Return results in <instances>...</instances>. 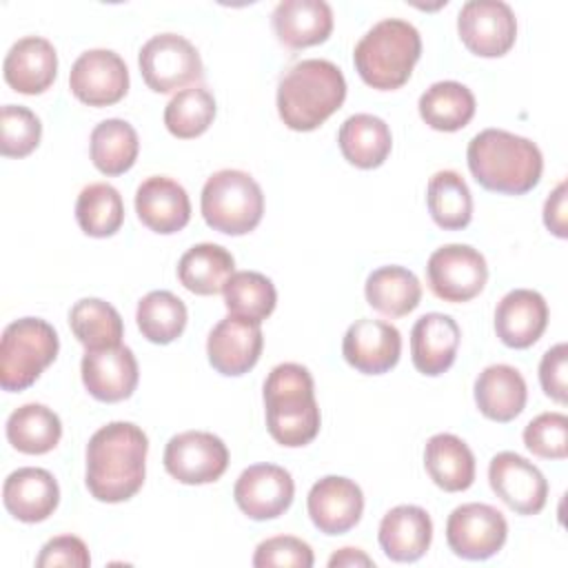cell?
Listing matches in <instances>:
<instances>
[{"instance_id":"obj_39","label":"cell","mask_w":568,"mask_h":568,"mask_svg":"<svg viewBox=\"0 0 568 568\" xmlns=\"http://www.w3.org/2000/svg\"><path fill=\"white\" fill-rule=\"evenodd\" d=\"M186 306L171 291H151L138 302L140 333L153 344H171L186 326Z\"/></svg>"},{"instance_id":"obj_31","label":"cell","mask_w":568,"mask_h":568,"mask_svg":"<svg viewBox=\"0 0 568 568\" xmlns=\"http://www.w3.org/2000/svg\"><path fill=\"white\" fill-rule=\"evenodd\" d=\"M235 260L233 255L211 242L191 246L178 262L180 284L195 295H215L222 293L229 277L233 275Z\"/></svg>"},{"instance_id":"obj_44","label":"cell","mask_w":568,"mask_h":568,"mask_svg":"<svg viewBox=\"0 0 568 568\" xmlns=\"http://www.w3.org/2000/svg\"><path fill=\"white\" fill-rule=\"evenodd\" d=\"M89 564H91L89 548L75 535H60L49 539L36 559L38 568H55V566L87 568Z\"/></svg>"},{"instance_id":"obj_38","label":"cell","mask_w":568,"mask_h":568,"mask_svg":"<svg viewBox=\"0 0 568 568\" xmlns=\"http://www.w3.org/2000/svg\"><path fill=\"white\" fill-rule=\"evenodd\" d=\"M224 306L229 315L262 324L277 304L273 282L257 271H237L224 286Z\"/></svg>"},{"instance_id":"obj_13","label":"cell","mask_w":568,"mask_h":568,"mask_svg":"<svg viewBox=\"0 0 568 568\" xmlns=\"http://www.w3.org/2000/svg\"><path fill=\"white\" fill-rule=\"evenodd\" d=\"M71 93L89 106H111L129 91V69L111 49H89L71 67Z\"/></svg>"},{"instance_id":"obj_2","label":"cell","mask_w":568,"mask_h":568,"mask_svg":"<svg viewBox=\"0 0 568 568\" xmlns=\"http://www.w3.org/2000/svg\"><path fill=\"white\" fill-rule=\"evenodd\" d=\"M473 178L486 191L524 195L539 184L544 158L539 146L504 129L479 131L466 149Z\"/></svg>"},{"instance_id":"obj_14","label":"cell","mask_w":568,"mask_h":568,"mask_svg":"<svg viewBox=\"0 0 568 568\" xmlns=\"http://www.w3.org/2000/svg\"><path fill=\"white\" fill-rule=\"evenodd\" d=\"M493 493L519 515H537L548 499V481L541 470L526 457L504 450L488 464Z\"/></svg>"},{"instance_id":"obj_30","label":"cell","mask_w":568,"mask_h":568,"mask_svg":"<svg viewBox=\"0 0 568 568\" xmlns=\"http://www.w3.org/2000/svg\"><path fill=\"white\" fill-rule=\"evenodd\" d=\"M366 302L386 317H404L419 306L422 284L417 275L404 266H379L364 284Z\"/></svg>"},{"instance_id":"obj_18","label":"cell","mask_w":568,"mask_h":568,"mask_svg":"<svg viewBox=\"0 0 568 568\" xmlns=\"http://www.w3.org/2000/svg\"><path fill=\"white\" fill-rule=\"evenodd\" d=\"M264 337L255 322L229 315L220 320L206 339V355L211 366L226 375L237 377L248 373L262 355Z\"/></svg>"},{"instance_id":"obj_46","label":"cell","mask_w":568,"mask_h":568,"mask_svg":"<svg viewBox=\"0 0 568 568\" xmlns=\"http://www.w3.org/2000/svg\"><path fill=\"white\" fill-rule=\"evenodd\" d=\"M544 224L557 237L568 235L566 233V182H559L557 189L548 195L544 204Z\"/></svg>"},{"instance_id":"obj_23","label":"cell","mask_w":568,"mask_h":568,"mask_svg":"<svg viewBox=\"0 0 568 568\" xmlns=\"http://www.w3.org/2000/svg\"><path fill=\"white\" fill-rule=\"evenodd\" d=\"M4 82L24 95L47 91L58 73V53L47 38L27 36L11 44L4 55Z\"/></svg>"},{"instance_id":"obj_8","label":"cell","mask_w":568,"mask_h":568,"mask_svg":"<svg viewBox=\"0 0 568 568\" xmlns=\"http://www.w3.org/2000/svg\"><path fill=\"white\" fill-rule=\"evenodd\" d=\"M144 84L155 93H171L204 75L197 49L178 33H158L146 40L138 55Z\"/></svg>"},{"instance_id":"obj_22","label":"cell","mask_w":568,"mask_h":568,"mask_svg":"<svg viewBox=\"0 0 568 568\" xmlns=\"http://www.w3.org/2000/svg\"><path fill=\"white\" fill-rule=\"evenodd\" d=\"M548 326V304L541 293L515 288L495 308V333L510 348L532 346Z\"/></svg>"},{"instance_id":"obj_16","label":"cell","mask_w":568,"mask_h":568,"mask_svg":"<svg viewBox=\"0 0 568 568\" xmlns=\"http://www.w3.org/2000/svg\"><path fill=\"white\" fill-rule=\"evenodd\" d=\"M342 355L355 371L364 375H382L399 362L402 335L384 320L362 317L344 333Z\"/></svg>"},{"instance_id":"obj_6","label":"cell","mask_w":568,"mask_h":568,"mask_svg":"<svg viewBox=\"0 0 568 568\" xmlns=\"http://www.w3.org/2000/svg\"><path fill=\"white\" fill-rule=\"evenodd\" d=\"M200 209L213 231L246 235L262 220L264 193L246 171L222 169L204 182Z\"/></svg>"},{"instance_id":"obj_21","label":"cell","mask_w":568,"mask_h":568,"mask_svg":"<svg viewBox=\"0 0 568 568\" xmlns=\"http://www.w3.org/2000/svg\"><path fill=\"white\" fill-rule=\"evenodd\" d=\"M2 501L7 513L18 521L38 524L49 519L58 508L60 488L49 470L24 466L4 479Z\"/></svg>"},{"instance_id":"obj_3","label":"cell","mask_w":568,"mask_h":568,"mask_svg":"<svg viewBox=\"0 0 568 568\" xmlns=\"http://www.w3.org/2000/svg\"><path fill=\"white\" fill-rule=\"evenodd\" d=\"M344 100V73L337 64L320 58L295 62L277 87V113L291 131H313L322 126Z\"/></svg>"},{"instance_id":"obj_4","label":"cell","mask_w":568,"mask_h":568,"mask_svg":"<svg viewBox=\"0 0 568 568\" xmlns=\"http://www.w3.org/2000/svg\"><path fill=\"white\" fill-rule=\"evenodd\" d=\"M264 408L271 437L286 448L306 446L320 433L313 377L302 364L284 362L268 373L264 382Z\"/></svg>"},{"instance_id":"obj_20","label":"cell","mask_w":568,"mask_h":568,"mask_svg":"<svg viewBox=\"0 0 568 568\" xmlns=\"http://www.w3.org/2000/svg\"><path fill=\"white\" fill-rule=\"evenodd\" d=\"M135 213L153 233L171 235L189 224L191 202L182 184L166 175H151L135 191Z\"/></svg>"},{"instance_id":"obj_29","label":"cell","mask_w":568,"mask_h":568,"mask_svg":"<svg viewBox=\"0 0 568 568\" xmlns=\"http://www.w3.org/2000/svg\"><path fill=\"white\" fill-rule=\"evenodd\" d=\"M337 144L344 160L353 166L377 169L390 153L393 135L382 118L371 113H355L342 122Z\"/></svg>"},{"instance_id":"obj_24","label":"cell","mask_w":568,"mask_h":568,"mask_svg":"<svg viewBox=\"0 0 568 568\" xmlns=\"http://www.w3.org/2000/svg\"><path fill=\"white\" fill-rule=\"evenodd\" d=\"M459 326L450 315L426 313L410 331V359L413 366L428 377L446 373L459 348Z\"/></svg>"},{"instance_id":"obj_17","label":"cell","mask_w":568,"mask_h":568,"mask_svg":"<svg viewBox=\"0 0 568 568\" xmlns=\"http://www.w3.org/2000/svg\"><path fill=\"white\" fill-rule=\"evenodd\" d=\"M306 508L320 532L342 535L355 528L362 519L364 495L353 479L326 475L308 490Z\"/></svg>"},{"instance_id":"obj_47","label":"cell","mask_w":568,"mask_h":568,"mask_svg":"<svg viewBox=\"0 0 568 568\" xmlns=\"http://www.w3.org/2000/svg\"><path fill=\"white\" fill-rule=\"evenodd\" d=\"M328 566L331 568H335V566H373V559L359 548H339L328 559Z\"/></svg>"},{"instance_id":"obj_35","label":"cell","mask_w":568,"mask_h":568,"mask_svg":"<svg viewBox=\"0 0 568 568\" xmlns=\"http://www.w3.org/2000/svg\"><path fill=\"white\" fill-rule=\"evenodd\" d=\"M426 206L433 222L446 231H462L473 217L470 189L457 171H437L426 186Z\"/></svg>"},{"instance_id":"obj_33","label":"cell","mask_w":568,"mask_h":568,"mask_svg":"<svg viewBox=\"0 0 568 568\" xmlns=\"http://www.w3.org/2000/svg\"><path fill=\"white\" fill-rule=\"evenodd\" d=\"M140 151V140L135 129L120 118L102 120L91 131L89 153L93 166L104 175H122L126 173Z\"/></svg>"},{"instance_id":"obj_25","label":"cell","mask_w":568,"mask_h":568,"mask_svg":"<svg viewBox=\"0 0 568 568\" xmlns=\"http://www.w3.org/2000/svg\"><path fill=\"white\" fill-rule=\"evenodd\" d=\"M377 539L388 559L417 561L433 541L430 515L413 504L395 506L382 517Z\"/></svg>"},{"instance_id":"obj_28","label":"cell","mask_w":568,"mask_h":568,"mask_svg":"<svg viewBox=\"0 0 568 568\" xmlns=\"http://www.w3.org/2000/svg\"><path fill=\"white\" fill-rule=\"evenodd\" d=\"M424 468L446 493L466 490L475 481V455L464 439L450 433H437L426 442Z\"/></svg>"},{"instance_id":"obj_27","label":"cell","mask_w":568,"mask_h":568,"mask_svg":"<svg viewBox=\"0 0 568 568\" xmlns=\"http://www.w3.org/2000/svg\"><path fill=\"white\" fill-rule=\"evenodd\" d=\"M526 382L515 366L490 364L475 379V404L493 422H513L526 406Z\"/></svg>"},{"instance_id":"obj_34","label":"cell","mask_w":568,"mask_h":568,"mask_svg":"<svg viewBox=\"0 0 568 568\" xmlns=\"http://www.w3.org/2000/svg\"><path fill=\"white\" fill-rule=\"evenodd\" d=\"M60 437V417L44 404H24L7 419V439L24 455H44L58 446Z\"/></svg>"},{"instance_id":"obj_41","label":"cell","mask_w":568,"mask_h":568,"mask_svg":"<svg viewBox=\"0 0 568 568\" xmlns=\"http://www.w3.org/2000/svg\"><path fill=\"white\" fill-rule=\"evenodd\" d=\"M42 124L27 106L4 104L0 111V153L4 158H24L40 144Z\"/></svg>"},{"instance_id":"obj_9","label":"cell","mask_w":568,"mask_h":568,"mask_svg":"<svg viewBox=\"0 0 568 568\" xmlns=\"http://www.w3.org/2000/svg\"><path fill=\"white\" fill-rule=\"evenodd\" d=\"M426 282L435 297L459 304L477 297L488 282L484 255L468 244H446L430 253Z\"/></svg>"},{"instance_id":"obj_45","label":"cell","mask_w":568,"mask_h":568,"mask_svg":"<svg viewBox=\"0 0 568 568\" xmlns=\"http://www.w3.org/2000/svg\"><path fill=\"white\" fill-rule=\"evenodd\" d=\"M566 371H568V346L561 342L548 348L539 362V384L544 393L557 404H566L568 399Z\"/></svg>"},{"instance_id":"obj_40","label":"cell","mask_w":568,"mask_h":568,"mask_svg":"<svg viewBox=\"0 0 568 568\" xmlns=\"http://www.w3.org/2000/svg\"><path fill=\"white\" fill-rule=\"evenodd\" d=\"M215 118V98L202 87L178 91L164 109V126L180 140L202 135Z\"/></svg>"},{"instance_id":"obj_37","label":"cell","mask_w":568,"mask_h":568,"mask_svg":"<svg viewBox=\"0 0 568 568\" xmlns=\"http://www.w3.org/2000/svg\"><path fill=\"white\" fill-rule=\"evenodd\" d=\"M75 220L82 233L91 237H109L124 222V202L115 186L106 182L87 184L75 202Z\"/></svg>"},{"instance_id":"obj_10","label":"cell","mask_w":568,"mask_h":568,"mask_svg":"<svg viewBox=\"0 0 568 568\" xmlns=\"http://www.w3.org/2000/svg\"><path fill=\"white\" fill-rule=\"evenodd\" d=\"M508 537L504 515L488 504L470 501L457 506L446 521L448 548L470 561H481L497 555Z\"/></svg>"},{"instance_id":"obj_42","label":"cell","mask_w":568,"mask_h":568,"mask_svg":"<svg viewBox=\"0 0 568 568\" xmlns=\"http://www.w3.org/2000/svg\"><path fill=\"white\" fill-rule=\"evenodd\" d=\"M526 448L541 459L568 457V417L564 413H541L524 428Z\"/></svg>"},{"instance_id":"obj_1","label":"cell","mask_w":568,"mask_h":568,"mask_svg":"<svg viewBox=\"0 0 568 568\" xmlns=\"http://www.w3.org/2000/svg\"><path fill=\"white\" fill-rule=\"evenodd\" d=\"M149 439L131 422L98 428L87 444V488L104 504L131 499L144 484Z\"/></svg>"},{"instance_id":"obj_43","label":"cell","mask_w":568,"mask_h":568,"mask_svg":"<svg viewBox=\"0 0 568 568\" xmlns=\"http://www.w3.org/2000/svg\"><path fill=\"white\" fill-rule=\"evenodd\" d=\"M313 550L306 541L291 537V535H277L264 539L253 555V566L266 568V566H295V568H311L313 566Z\"/></svg>"},{"instance_id":"obj_26","label":"cell","mask_w":568,"mask_h":568,"mask_svg":"<svg viewBox=\"0 0 568 568\" xmlns=\"http://www.w3.org/2000/svg\"><path fill=\"white\" fill-rule=\"evenodd\" d=\"M277 40L288 49L324 42L333 31V11L324 0H282L271 16Z\"/></svg>"},{"instance_id":"obj_11","label":"cell","mask_w":568,"mask_h":568,"mask_svg":"<svg viewBox=\"0 0 568 568\" xmlns=\"http://www.w3.org/2000/svg\"><path fill=\"white\" fill-rule=\"evenodd\" d=\"M229 466L226 444L206 430H184L169 439L164 468L180 484L200 486L217 481Z\"/></svg>"},{"instance_id":"obj_7","label":"cell","mask_w":568,"mask_h":568,"mask_svg":"<svg viewBox=\"0 0 568 568\" xmlns=\"http://www.w3.org/2000/svg\"><path fill=\"white\" fill-rule=\"evenodd\" d=\"M60 339L55 328L40 317L11 322L0 339V386L18 393L29 388L58 357Z\"/></svg>"},{"instance_id":"obj_15","label":"cell","mask_w":568,"mask_h":568,"mask_svg":"<svg viewBox=\"0 0 568 568\" xmlns=\"http://www.w3.org/2000/svg\"><path fill=\"white\" fill-rule=\"evenodd\" d=\"M295 484L286 468L275 464H255L240 473L233 497L237 508L255 519H275L293 504Z\"/></svg>"},{"instance_id":"obj_12","label":"cell","mask_w":568,"mask_h":568,"mask_svg":"<svg viewBox=\"0 0 568 568\" xmlns=\"http://www.w3.org/2000/svg\"><path fill=\"white\" fill-rule=\"evenodd\" d=\"M457 31L470 53L501 58L515 44L517 20L513 9L501 0H470L457 16Z\"/></svg>"},{"instance_id":"obj_19","label":"cell","mask_w":568,"mask_h":568,"mask_svg":"<svg viewBox=\"0 0 568 568\" xmlns=\"http://www.w3.org/2000/svg\"><path fill=\"white\" fill-rule=\"evenodd\" d=\"M84 388L98 402H122L138 386V362L129 346H111L87 351L80 364Z\"/></svg>"},{"instance_id":"obj_32","label":"cell","mask_w":568,"mask_h":568,"mask_svg":"<svg viewBox=\"0 0 568 568\" xmlns=\"http://www.w3.org/2000/svg\"><path fill=\"white\" fill-rule=\"evenodd\" d=\"M419 115L435 131H459L475 115L473 91L455 80H442L430 84L419 98Z\"/></svg>"},{"instance_id":"obj_5","label":"cell","mask_w":568,"mask_h":568,"mask_svg":"<svg viewBox=\"0 0 568 568\" xmlns=\"http://www.w3.org/2000/svg\"><path fill=\"white\" fill-rule=\"evenodd\" d=\"M422 55L419 31L399 18L373 24L355 44L353 62L359 78L377 91L404 87Z\"/></svg>"},{"instance_id":"obj_36","label":"cell","mask_w":568,"mask_h":568,"mask_svg":"<svg viewBox=\"0 0 568 568\" xmlns=\"http://www.w3.org/2000/svg\"><path fill=\"white\" fill-rule=\"evenodd\" d=\"M69 326L87 351L120 346L124 335L120 313L98 297L78 300L69 311Z\"/></svg>"}]
</instances>
